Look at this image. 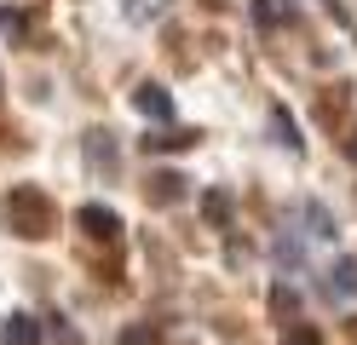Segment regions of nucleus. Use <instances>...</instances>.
Returning <instances> with one entry per match:
<instances>
[{
    "label": "nucleus",
    "instance_id": "1",
    "mask_svg": "<svg viewBox=\"0 0 357 345\" xmlns=\"http://www.w3.org/2000/svg\"><path fill=\"white\" fill-rule=\"evenodd\" d=\"M6 213H12V224L24 230L29 242H47L52 230H58V207H52L47 190H35V184H17L12 201H6Z\"/></svg>",
    "mask_w": 357,
    "mask_h": 345
},
{
    "label": "nucleus",
    "instance_id": "2",
    "mask_svg": "<svg viewBox=\"0 0 357 345\" xmlns=\"http://www.w3.org/2000/svg\"><path fill=\"white\" fill-rule=\"evenodd\" d=\"M81 150H86V167H93L98 178H116V173H121V144H116V132L93 127V132L81 138Z\"/></svg>",
    "mask_w": 357,
    "mask_h": 345
},
{
    "label": "nucleus",
    "instance_id": "3",
    "mask_svg": "<svg viewBox=\"0 0 357 345\" xmlns=\"http://www.w3.org/2000/svg\"><path fill=\"white\" fill-rule=\"evenodd\" d=\"M75 224H81V230H86L93 242H121V230H127L116 207H98V201H86L81 213H75Z\"/></svg>",
    "mask_w": 357,
    "mask_h": 345
},
{
    "label": "nucleus",
    "instance_id": "4",
    "mask_svg": "<svg viewBox=\"0 0 357 345\" xmlns=\"http://www.w3.org/2000/svg\"><path fill=\"white\" fill-rule=\"evenodd\" d=\"M144 196H150L155 207H173V201H185V173H173V167L150 173V178H144Z\"/></svg>",
    "mask_w": 357,
    "mask_h": 345
},
{
    "label": "nucleus",
    "instance_id": "5",
    "mask_svg": "<svg viewBox=\"0 0 357 345\" xmlns=\"http://www.w3.org/2000/svg\"><path fill=\"white\" fill-rule=\"evenodd\" d=\"M132 104H139L150 121H173V92H167L162 81H144L139 92H132Z\"/></svg>",
    "mask_w": 357,
    "mask_h": 345
},
{
    "label": "nucleus",
    "instance_id": "6",
    "mask_svg": "<svg viewBox=\"0 0 357 345\" xmlns=\"http://www.w3.org/2000/svg\"><path fill=\"white\" fill-rule=\"evenodd\" d=\"M0 339H6V345H40L47 334H40V322H35V316H24V311H17V316H6V322H0Z\"/></svg>",
    "mask_w": 357,
    "mask_h": 345
},
{
    "label": "nucleus",
    "instance_id": "7",
    "mask_svg": "<svg viewBox=\"0 0 357 345\" xmlns=\"http://www.w3.org/2000/svg\"><path fill=\"white\" fill-rule=\"evenodd\" d=\"M139 144H144L150 155H162V150H190V144H196V132H190V127H167V132L155 127L150 138H139Z\"/></svg>",
    "mask_w": 357,
    "mask_h": 345
},
{
    "label": "nucleus",
    "instance_id": "8",
    "mask_svg": "<svg viewBox=\"0 0 357 345\" xmlns=\"http://www.w3.org/2000/svg\"><path fill=\"white\" fill-rule=\"evenodd\" d=\"M271 316L282 322V328H294V322H300V299H294V288H288V282L271 288Z\"/></svg>",
    "mask_w": 357,
    "mask_h": 345
},
{
    "label": "nucleus",
    "instance_id": "9",
    "mask_svg": "<svg viewBox=\"0 0 357 345\" xmlns=\"http://www.w3.org/2000/svg\"><path fill=\"white\" fill-rule=\"evenodd\" d=\"M167 6H173V0H121V17L127 23H155Z\"/></svg>",
    "mask_w": 357,
    "mask_h": 345
},
{
    "label": "nucleus",
    "instance_id": "10",
    "mask_svg": "<svg viewBox=\"0 0 357 345\" xmlns=\"http://www.w3.org/2000/svg\"><path fill=\"white\" fill-rule=\"evenodd\" d=\"M271 132H277V144H282V150H300V144H305V138H300V127H294V115H288L282 104L271 109Z\"/></svg>",
    "mask_w": 357,
    "mask_h": 345
},
{
    "label": "nucleus",
    "instance_id": "11",
    "mask_svg": "<svg viewBox=\"0 0 357 345\" xmlns=\"http://www.w3.org/2000/svg\"><path fill=\"white\" fill-rule=\"evenodd\" d=\"M202 219L225 230V224H231V196H225V190H208V196H202Z\"/></svg>",
    "mask_w": 357,
    "mask_h": 345
},
{
    "label": "nucleus",
    "instance_id": "12",
    "mask_svg": "<svg viewBox=\"0 0 357 345\" xmlns=\"http://www.w3.org/2000/svg\"><path fill=\"white\" fill-rule=\"evenodd\" d=\"M300 213H305V224H311V236H323V242L334 236V213H328V207H323V201H305V207H300Z\"/></svg>",
    "mask_w": 357,
    "mask_h": 345
},
{
    "label": "nucleus",
    "instance_id": "13",
    "mask_svg": "<svg viewBox=\"0 0 357 345\" xmlns=\"http://www.w3.org/2000/svg\"><path fill=\"white\" fill-rule=\"evenodd\" d=\"M121 345H162V328H155V322H127Z\"/></svg>",
    "mask_w": 357,
    "mask_h": 345
},
{
    "label": "nucleus",
    "instance_id": "14",
    "mask_svg": "<svg viewBox=\"0 0 357 345\" xmlns=\"http://www.w3.org/2000/svg\"><path fill=\"white\" fill-rule=\"evenodd\" d=\"M328 276H334V288H340V293H351V299H357V259H334V270H328Z\"/></svg>",
    "mask_w": 357,
    "mask_h": 345
},
{
    "label": "nucleus",
    "instance_id": "15",
    "mask_svg": "<svg viewBox=\"0 0 357 345\" xmlns=\"http://www.w3.org/2000/svg\"><path fill=\"white\" fill-rule=\"evenodd\" d=\"M282 345H323V334L311 322H294V328H282Z\"/></svg>",
    "mask_w": 357,
    "mask_h": 345
},
{
    "label": "nucleus",
    "instance_id": "16",
    "mask_svg": "<svg viewBox=\"0 0 357 345\" xmlns=\"http://www.w3.org/2000/svg\"><path fill=\"white\" fill-rule=\"evenodd\" d=\"M340 144H346V155H351V161H357V138H340Z\"/></svg>",
    "mask_w": 357,
    "mask_h": 345
},
{
    "label": "nucleus",
    "instance_id": "17",
    "mask_svg": "<svg viewBox=\"0 0 357 345\" xmlns=\"http://www.w3.org/2000/svg\"><path fill=\"white\" fill-rule=\"evenodd\" d=\"M202 6H213V12H219V6H231V0H202Z\"/></svg>",
    "mask_w": 357,
    "mask_h": 345
}]
</instances>
